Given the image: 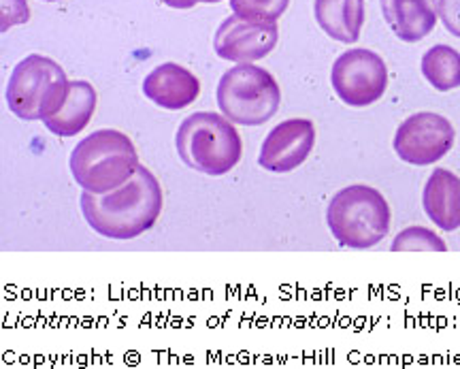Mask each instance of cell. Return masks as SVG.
<instances>
[{
  "mask_svg": "<svg viewBox=\"0 0 460 369\" xmlns=\"http://www.w3.org/2000/svg\"><path fill=\"white\" fill-rule=\"evenodd\" d=\"M393 212L379 190L354 184L341 188L326 207V224L332 238L352 250H369L386 239Z\"/></svg>",
  "mask_w": 460,
  "mask_h": 369,
  "instance_id": "cell-4",
  "label": "cell"
},
{
  "mask_svg": "<svg viewBox=\"0 0 460 369\" xmlns=\"http://www.w3.org/2000/svg\"><path fill=\"white\" fill-rule=\"evenodd\" d=\"M288 4L290 0H230L233 14L252 22H278Z\"/></svg>",
  "mask_w": 460,
  "mask_h": 369,
  "instance_id": "cell-18",
  "label": "cell"
},
{
  "mask_svg": "<svg viewBox=\"0 0 460 369\" xmlns=\"http://www.w3.org/2000/svg\"><path fill=\"white\" fill-rule=\"evenodd\" d=\"M379 4L390 31L405 43L422 41L439 20L437 0H379Z\"/></svg>",
  "mask_w": 460,
  "mask_h": 369,
  "instance_id": "cell-12",
  "label": "cell"
},
{
  "mask_svg": "<svg viewBox=\"0 0 460 369\" xmlns=\"http://www.w3.org/2000/svg\"><path fill=\"white\" fill-rule=\"evenodd\" d=\"M181 163L205 176H226L241 163L243 141L226 115L197 112L188 115L175 135Z\"/></svg>",
  "mask_w": 460,
  "mask_h": 369,
  "instance_id": "cell-3",
  "label": "cell"
},
{
  "mask_svg": "<svg viewBox=\"0 0 460 369\" xmlns=\"http://www.w3.org/2000/svg\"><path fill=\"white\" fill-rule=\"evenodd\" d=\"M314 15L324 34L352 45L360 39L365 24V0H315Z\"/></svg>",
  "mask_w": 460,
  "mask_h": 369,
  "instance_id": "cell-14",
  "label": "cell"
},
{
  "mask_svg": "<svg viewBox=\"0 0 460 369\" xmlns=\"http://www.w3.org/2000/svg\"><path fill=\"white\" fill-rule=\"evenodd\" d=\"M88 227L105 239L128 241L156 224L163 212V188L147 166L139 165L130 182L105 194L82 193L79 199Z\"/></svg>",
  "mask_w": 460,
  "mask_h": 369,
  "instance_id": "cell-1",
  "label": "cell"
},
{
  "mask_svg": "<svg viewBox=\"0 0 460 369\" xmlns=\"http://www.w3.org/2000/svg\"><path fill=\"white\" fill-rule=\"evenodd\" d=\"M166 7H172V9H192L197 7L199 3H209V4H216V3H222V0H163Z\"/></svg>",
  "mask_w": 460,
  "mask_h": 369,
  "instance_id": "cell-21",
  "label": "cell"
},
{
  "mask_svg": "<svg viewBox=\"0 0 460 369\" xmlns=\"http://www.w3.org/2000/svg\"><path fill=\"white\" fill-rule=\"evenodd\" d=\"M278 41V22H252L233 14L217 26L214 50L222 60L245 65L267 58Z\"/></svg>",
  "mask_w": 460,
  "mask_h": 369,
  "instance_id": "cell-9",
  "label": "cell"
},
{
  "mask_svg": "<svg viewBox=\"0 0 460 369\" xmlns=\"http://www.w3.org/2000/svg\"><path fill=\"white\" fill-rule=\"evenodd\" d=\"M31 20V7L26 0H0V32H7L11 26L26 24Z\"/></svg>",
  "mask_w": 460,
  "mask_h": 369,
  "instance_id": "cell-19",
  "label": "cell"
},
{
  "mask_svg": "<svg viewBox=\"0 0 460 369\" xmlns=\"http://www.w3.org/2000/svg\"><path fill=\"white\" fill-rule=\"evenodd\" d=\"M422 75L437 92L460 88V51L450 45H433L422 56Z\"/></svg>",
  "mask_w": 460,
  "mask_h": 369,
  "instance_id": "cell-16",
  "label": "cell"
},
{
  "mask_svg": "<svg viewBox=\"0 0 460 369\" xmlns=\"http://www.w3.org/2000/svg\"><path fill=\"white\" fill-rule=\"evenodd\" d=\"M315 146V126L312 120H284L264 137L258 165L271 173H290L309 158Z\"/></svg>",
  "mask_w": 460,
  "mask_h": 369,
  "instance_id": "cell-10",
  "label": "cell"
},
{
  "mask_svg": "<svg viewBox=\"0 0 460 369\" xmlns=\"http://www.w3.org/2000/svg\"><path fill=\"white\" fill-rule=\"evenodd\" d=\"M393 252H446V241L435 230L424 227L402 229L393 241Z\"/></svg>",
  "mask_w": 460,
  "mask_h": 369,
  "instance_id": "cell-17",
  "label": "cell"
},
{
  "mask_svg": "<svg viewBox=\"0 0 460 369\" xmlns=\"http://www.w3.org/2000/svg\"><path fill=\"white\" fill-rule=\"evenodd\" d=\"M68 82L65 68L48 56L31 54L17 62L7 84V105L17 120L34 122L48 120L65 107L68 99Z\"/></svg>",
  "mask_w": 460,
  "mask_h": 369,
  "instance_id": "cell-5",
  "label": "cell"
},
{
  "mask_svg": "<svg viewBox=\"0 0 460 369\" xmlns=\"http://www.w3.org/2000/svg\"><path fill=\"white\" fill-rule=\"evenodd\" d=\"M139 165L135 143L115 129L92 132L75 146L68 158L75 182L92 194H105L124 186L132 180Z\"/></svg>",
  "mask_w": 460,
  "mask_h": 369,
  "instance_id": "cell-2",
  "label": "cell"
},
{
  "mask_svg": "<svg viewBox=\"0 0 460 369\" xmlns=\"http://www.w3.org/2000/svg\"><path fill=\"white\" fill-rule=\"evenodd\" d=\"M437 14L446 31L460 39V0H437Z\"/></svg>",
  "mask_w": 460,
  "mask_h": 369,
  "instance_id": "cell-20",
  "label": "cell"
},
{
  "mask_svg": "<svg viewBox=\"0 0 460 369\" xmlns=\"http://www.w3.org/2000/svg\"><path fill=\"white\" fill-rule=\"evenodd\" d=\"M456 130L444 115L420 112L402 120L394 132V152L402 163L427 166L441 160L454 148Z\"/></svg>",
  "mask_w": 460,
  "mask_h": 369,
  "instance_id": "cell-8",
  "label": "cell"
},
{
  "mask_svg": "<svg viewBox=\"0 0 460 369\" xmlns=\"http://www.w3.org/2000/svg\"><path fill=\"white\" fill-rule=\"evenodd\" d=\"M143 94L154 105L169 109V112H180L199 99L200 82L188 68L175 62H164L143 79Z\"/></svg>",
  "mask_w": 460,
  "mask_h": 369,
  "instance_id": "cell-11",
  "label": "cell"
},
{
  "mask_svg": "<svg viewBox=\"0 0 460 369\" xmlns=\"http://www.w3.org/2000/svg\"><path fill=\"white\" fill-rule=\"evenodd\" d=\"M216 99L222 115L233 124L261 126L279 112L281 90L267 68L245 62L222 75Z\"/></svg>",
  "mask_w": 460,
  "mask_h": 369,
  "instance_id": "cell-6",
  "label": "cell"
},
{
  "mask_svg": "<svg viewBox=\"0 0 460 369\" xmlns=\"http://www.w3.org/2000/svg\"><path fill=\"white\" fill-rule=\"evenodd\" d=\"M96 101H99V96H96L94 86L90 82H82V79L71 82L65 107L45 120V129L56 137L79 135L90 124L92 115L96 112Z\"/></svg>",
  "mask_w": 460,
  "mask_h": 369,
  "instance_id": "cell-15",
  "label": "cell"
},
{
  "mask_svg": "<svg viewBox=\"0 0 460 369\" xmlns=\"http://www.w3.org/2000/svg\"><path fill=\"white\" fill-rule=\"evenodd\" d=\"M43 3H58V0H43Z\"/></svg>",
  "mask_w": 460,
  "mask_h": 369,
  "instance_id": "cell-22",
  "label": "cell"
},
{
  "mask_svg": "<svg viewBox=\"0 0 460 369\" xmlns=\"http://www.w3.org/2000/svg\"><path fill=\"white\" fill-rule=\"evenodd\" d=\"M422 207L429 220L446 233L460 229V177L447 169L430 173L422 193Z\"/></svg>",
  "mask_w": 460,
  "mask_h": 369,
  "instance_id": "cell-13",
  "label": "cell"
},
{
  "mask_svg": "<svg viewBox=\"0 0 460 369\" xmlns=\"http://www.w3.org/2000/svg\"><path fill=\"white\" fill-rule=\"evenodd\" d=\"M335 94L348 107H369L388 88V67L371 50H349L337 58L331 71Z\"/></svg>",
  "mask_w": 460,
  "mask_h": 369,
  "instance_id": "cell-7",
  "label": "cell"
}]
</instances>
